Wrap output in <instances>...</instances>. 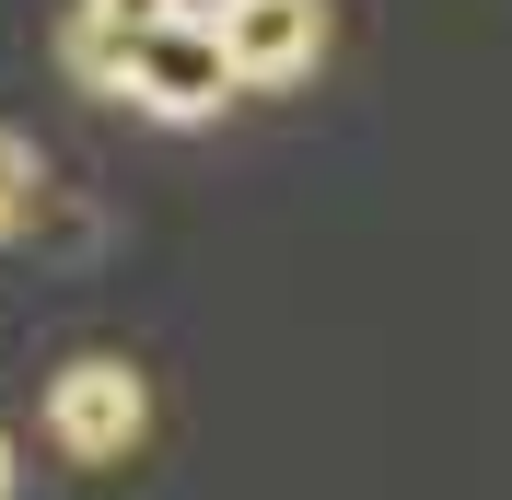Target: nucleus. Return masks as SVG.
Masks as SVG:
<instances>
[{
    "label": "nucleus",
    "instance_id": "f257e3e1",
    "mask_svg": "<svg viewBox=\"0 0 512 500\" xmlns=\"http://www.w3.org/2000/svg\"><path fill=\"white\" fill-rule=\"evenodd\" d=\"M233 94H245V82H233V59H222V35H210V12H198V0L128 35L117 105H140V117H163V128H198V117H222Z\"/></svg>",
    "mask_w": 512,
    "mask_h": 500
},
{
    "label": "nucleus",
    "instance_id": "f03ea898",
    "mask_svg": "<svg viewBox=\"0 0 512 500\" xmlns=\"http://www.w3.org/2000/svg\"><path fill=\"white\" fill-rule=\"evenodd\" d=\"M47 442H59L70 466H128V454L152 442V384H140V361H117V349L59 361V373H47Z\"/></svg>",
    "mask_w": 512,
    "mask_h": 500
},
{
    "label": "nucleus",
    "instance_id": "7ed1b4c3",
    "mask_svg": "<svg viewBox=\"0 0 512 500\" xmlns=\"http://www.w3.org/2000/svg\"><path fill=\"white\" fill-rule=\"evenodd\" d=\"M198 12H210V35H222L245 94H291L326 59V0H198Z\"/></svg>",
    "mask_w": 512,
    "mask_h": 500
},
{
    "label": "nucleus",
    "instance_id": "20e7f679",
    "mask_svg": "<svg viewBox=\"0 0 512 500\" xmlns=\"http://www.w3.org/2000/svg\"><path fill=\"white\" fill-rule=\"evenodd\" d=\"M59 70L82 82V94L117 105V82H128V24H105V12H82V0H70V12H59Z\"/></svg>",
    "mask_w": 512,
    "mask_h": 500
},
{
    "label": "nucleus",
    "instance_id": "39448f33",
    "mask_svg": "<svg viewBox=\"0 0 512 500\" xmlns=\"http://www.w3.org/2000/svg\"><path fill=\"white\" fill-rule=\"evenodd\" d=\"M35 210H47V152H35L24 128H0V245L35 233Z\"/></svg>",
    "mask_w": 512,
    "mask_h": 500
},
{
    "label": "nucleus",
    "instance_id": "423d86ee",
    "mask_svg": "<svg viewBox=\"0 0 512 500\" xmlns=\"http://www.w3.org/2000/svg\"><path fill=\"white\" fill-rule=\"evenodd\" d=\"M82 12H105V24L140 35V24H163V12H187V0H82Z\"/></svg>",
    "mask_w": 512,
    "mask_h": 500
},
{
    "label": "nucleus",
    "instance_id": "0eeeda50",
    "mask_svg": "<svg viewBox=\"0 0 512 500\" xmlns=\"http://www.w3.org/2000/svg\"><path fill=\"white\" fill-rule=\"evenodd\" d=\"M0 500H12V431H0Z\"/></svg>",
    "mask_w": 512,
    "mask_h": 500
}]
</instances>
